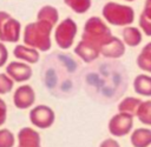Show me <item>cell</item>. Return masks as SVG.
I'll return each instance as SVG.
<instances>
[{
  "label": "cell",
  "mask_w": 151,
  "mask_h": 147,
  "mask_svg": "<svg viewBox=\"0 0 151 147\" xmlns=\"http://www.w3.org/2000/svg\"><path fill=\"white\" fill-rule=\"evenodd\" d=\"M125 1H127V2H131V1H134V0H125Z\"/></svg>",
  "instance_id": "83f0119b"
},
{
  "label": "cell",
  "mask_w": 151,
  "mask_h": 147,
  "mask_svg": "<svg viewBox=\"0 0 151 147\" xmlns=\"http://www.w3.org/2000/svg\"><path fill=\"white\" fill-rule=\"evenodd\" d=\"M136 116L138 118V120L146 125V126H151V100H145L140 102Z\"/></svg>",
  "instance_id": "44dd1931"
},
{
  "label": "cell",
  "mask_w": 151,
  "mask_h": 147,
  "mask_svg": "<svg viewBox=\"0 0 151 147\" xmlns=\"http://www.w3.org/2000/svg\"><path fill=\"white\" fill-rule=\"evenodd\" d=\"M122 34H123V42L125 44V46L129 47H136L143 40L142 31L134 26H125Z\"/></svg>",
  "instance_id": "9a60e30c"
},
{
  "label": "cell",
  "mask_w": 151,
  "mask_h": 147,
  "mask_svg": "<svg viewBox=\"0 0 151 147\" xmlns=\"http://www.w3.org/2000/svg\"><path fill=\"white\" fill-rule=\"evenodd\" d=\"M99 52L105 58L118 59L125 54V44L119 38L112 35L107 41H105L99 47Z\"/></svg>",
  "instance_id": "30bf717a"
},
{
  "label": "cell",
  "mask_w": 151,
  "mask_h": 147,
  "mask_svg": "<svg viewBox=\"0 0 151 147\" xmlns=\"http://www.w3.org/2000/svg\"><path fill=\"white\" fill-rule=\"evenodd\" d=\"M104 20L113 26H130L134 21V9L131 6L118 4V2H106L101 9Z\"/></svg>",
  "instance_id": "7a4b0ae2"
},
{
  "label": "cell",
  "mask_w": 151,
  "mask_h": 147,
  "mask_svg": "<svg viewBox=\"0 0 151 147\" xmlns=\"http://www.w3.org/2000/svg\"><path fill=\"white\" fill-rule=\"evenodd\" d=\"M64 2L67 7L78 14L86 13L92 6V0H64Z\"/></svg>",
  "instance_id": "7402d4cb"
},
{
  "label": "cell",
  "mask_w": 151,
  "mask_h": 147,
  "mask_svg": "<svg viewBox=\"0 0 151 147\" xmlns=\"http://www.w3.org/2000/svg\"><path fill=\"white\" fill-rule=\"evenodd\" d=\"M35 101V92L31 85L19 86L13 94V103L18 109H28Z\"/></svg>",
  "instance_id": "ba28073f"
},
{
  "label": "cell",
  "mask_w": 151,
  "mask_h": 147,
  "mask_svg": "<svg viewBox=\"0 0 151 147\" xmlns=\"http://www.w3.org/2000/svg\"><path fill=\"white\" fill-rule=\"evenodd\" d=\"M131 145L133 147H150L151 146V129L150 128H136L130 136Z\"/></svg>",
  "instance_id": "5bb4252c"
},
{
  "label": "cell",
  "mask_w": 151,
  "mask_h": 147,
  "mask_svg": "<svg viewBox=\"0 0 151 147\" xmlns=\"http://www.w3.org/2000/svg\"><path fill=\"white\" fill-rule=\"evenodd\" d=\"M136 62L142 71L151 73V41L142 48L140 53L136 59Z\"/></svg>",
  "instance_id": "d6986e66"
},
{
  "label": "cell",
  "mask_w": 151,
  "mask_h": 147,
  "mask_svg": "<svg viewBox=\"0 0 151 147\" xmlns=\"http://www.w3.org/2000/svg\"><path fill=\"white\" fill-rule=\"evenodd\" d=\"M28 116H29L31 123L34 127L41 128V129L50 128L54 123V121H55V113L47 105H38V106H34L29 111Z\"/></svg>",
  "instance_id": "8992f818"
},
{
  "label": "cell",
  "mask_w": 151,
  "mask_h": 147,
  "mask_svg": "<svg viewBox=\"0 0 151 147\" xmlns=\"http://www.w3.org/2000/svg\"><path fill=\"white\" fill-rule=\"evenodd\" d=\"M99 147H120V145L118 143L117 140L112 139V138H109V139H105L100 142Z\"/></svg>",
  "instance_id": "4316f807"
},
{
  "label": "cell",
  "mask_w": 151,
  "mask_h": 147,
  "mask_svg": "<svg viewBox=\"0 0 151 147\" xmlns=\"http://www.w3.org/2000/svg\"><path fill=\"white\" fill-rule=\"evenodd\" d=\"M78 33V26L72 18H65L54 29V40L59 48L68 49L74 42V39Z\"/></svg>",
  "instance_id": "277c9868"
},
{
  "label": "cell",
  "mask_w": 151,
  "mask_h": 147,
  "mask_svg": "<svg viewBox=\"0 0 151 147\" xmlns=\"http://www.w3.org/2000/svg\"><path fill=\"white\" fill-rule=\"evenodd\" d=\"M74 53L78 58H80L86 64H90L92 61H94L96 59H98L100 52H99V48L90 42V41H86V40H80L76 47H74Z\"/></svg>",
  "instance_id": "8fae6325"
},
{
  "label": "cell",
  "mask_w": 151,
  "mask_h": 147,
  "mask_svg": "<svg viewBox=\"0 0 151 147\" xmlns=\"http://www.w3.org/2000/svg\"><path fill=\"white\" fill-rule=\"evenodd\" d=\"M142 100L134 96H126L119 103H118V112H123V113H127L132 116L136 115L137 109L140 105Z\"/></svg>",
  "instance_id": "ffe728a7"
},
{
  "label": "cell",
  "mask_w": 151,
  "mask_h": 147,
  "mask_svg": "<svg viewBox=\"0 0 151 147\" xmlns=\"http://www.w3.org/2000/svg\"><path fill=\"white\" fill-rule=\"evenodd\" d=\"M18 147H41V138L38 131L24 127L18 132Z\"/></svg>",
  "instance_id": "7c38bea8"
},
{
  "label": "cell",
  "mask_w": 151,
  "mask_h": 147,
  "mask_svg": "<svg viewBox=\"0 0 151 147\" xmlns=\"http://www.w3.org/2000/svg\"><path fill=\"white\" fill-rule=\"evenodd\" d=\"M133 89L142 96H151V76L147 74H138L133 79Z\"/></svg>",
  "instance_id": "2e32d148"
},
{
  "label": "cell",
  "mask_w": 151,
  "mask_h": 147,
  "mask_svg": "<svg viewBox=\"0 0 151 147\" xmlns=\"http://www.w3.org/2000/svg\"><path fill=\"white\" fill-rule=\"evenodd\" d=\"M21 36V24L8 12L0 11V41L15 44Z\"/></svg>",
  "instance_id": "5b68a950"
},
{
  "label": "cell",
  "mask_w": 151,
  "mask_h": 147,
  "mask_svg": "<svg viewBox=\"0 0 151 147\" xmlns=\"http://www.w3.org/2000/svg\"><path fill=\"white\" fill-rule=\"evenodd\" d=\"M7 119V105L5 100L0 98V127L6 122Z\"/></svg>",
  "instance_id": "484cf974"
},
{
  "label": "cell",
  "mask_w": 151,
  "mask_h": 147,
  "mask_svg": "<svg viewBox=\"0 0 151 147\" xmlns=\"http://www.w3.org/2000/svg\"><path fill=\"white\" fill-rule=\"evenodd\" d=\"M139 27L146 36H151V0H146L139 15Z\"/></svg>",
  "instance_id": "ac0fdd59"
},
{
  "label": "cell",
  "mask_w": 151,
  "mask_h": 147,
  "mask_svg": "<svg viewBox=\"0 0 151 147\" xmlns=\"http://www.w3.org/2000/svg\"><path fill=\"white\" fill-rule=\"evenodd\" d=\"M53 26L46 21L37 20L34 22H29L24 28V45L33 47L39 52H47L51 49Z\"/></svg>",
  "instance_id": "6da1fadb"
},
{
  "label": "cell",
  "mask_w": 151,
  "mask_h": 147,
  "mask_svg": "<svg viewBox=\"0 0 151 147\" xmlns=\"http://www.w3.org/2000/svg\"><path fill=\"white\" fill-rule=\"evenodd\" d=\"M14 86V81L6 74V73H0V95L8 94Z\"/></svg>",
  "instance_id": "cb8c5ba5"
},
{
  "label": "cell",
  "mask_w": 151,
  "mask_h": 147,
  "mask_svg": "<svg viewBox=\"0 0 151 147\" xmlns=\"http://www.w3.org/2000/svg\"><path fill=\"white\" fill-rule=\"evenodd\" d=\"M37 20L46 21L54 27L59 21V12L55 7H53L51 5H45L38 11Z\"/></svg>",
  "instance_id": "e0dca14e"
},
{
  "label": "cell",
  "mask_w": 151,
  "mask_h": 147,
  "mask_svg": "<svg viewBox=\"0 0 151 147\" xmlns=\"http://www.w3.org/2000/svg\"><path fill=\"white\" fill-rule=\"evenodd\" d=\"M13 55L15 59L22 61V62H26V64H37L40 59V53L38 49L33 48V47H29V46H26V45H17L14 48H13Z\"/></svg>",
  "instance_id": "4fadbf2b"
},
{
  "label": "cell",
  "mask_w": 151,
  "mask_h": 147,
  "mask_svg": "<svg viewBox=\"0 0 151 147\" xmlns=\"http://www.w3.org/2000/svg\"><path fill=\"white\" fill-rule=\"evenodd\" d=\"M112 36V32L107 26L106 21H104L99 16H91L85 21L84 31L81 34V39L94 44L98 48L107 41Z\"/></svg>",
  "instance_id": "3957f363"
},
{
  "label": "cell",
  "mask_w": 151,
  "mask_h": 147,
  "mask_svg": "<svg viewBox=\"0 0 151 147\" xmlns=\"http://www.w3.org/2000/svg\"><path fill=\"white\" fill-rule=\"evenodd\" d=\"M14 145H15L14 134L7 128H1L0 129V147H14Z\"/></svg>",
  "instance_id": "603a6c76"
},
{
  "label": "cell",
  "mask_w": 151,
  "mask_h": 147,
  "mask_svg": "<svg viewBox=\"0 0 151 147\" xmlns=\"http://www.w3.org/2000/svg\"><path fill=\"white\" fill-rule=\"evenodd\" d=\"M6 74L14 81V82H25L32 78V67L29 64L20 62V61H12L6 66Z\"/></svg>",
  "instance_id": "9c48e42d"
},
{
  "label": "cell",
  "mask_w": 151,
  "mask_h": 147,
  "mask_svg": "<svg viewBox=\"0 0 151 147\" xmlns=\"http://www.w3.org/2000/svg\"><path fill=\"white\" fill-rule=\"evenodd\" d=\"M107 128H109V132L111 135H113L116 138H123L132 131L133 116L127 113L118 112L110 119Z\"/></svg>",
  "instance_id": "52a82bcc"
},
{
  "label": "cell",
  "mask_w": 151,
  "mask_h": 147,
  "mask_svg": "<svg viewBox=\"0 0 151 147\" xmlns=\"http://www.w3.org/2000/svg\"><path fill=\"white\" fill-rule=\"evenodd\" d=\"M7 60H8V49L5 46V44L0 41V68L5 66Z\"/></svg>",
  "instance_id": "d4e9b609"
}]
</instances>
